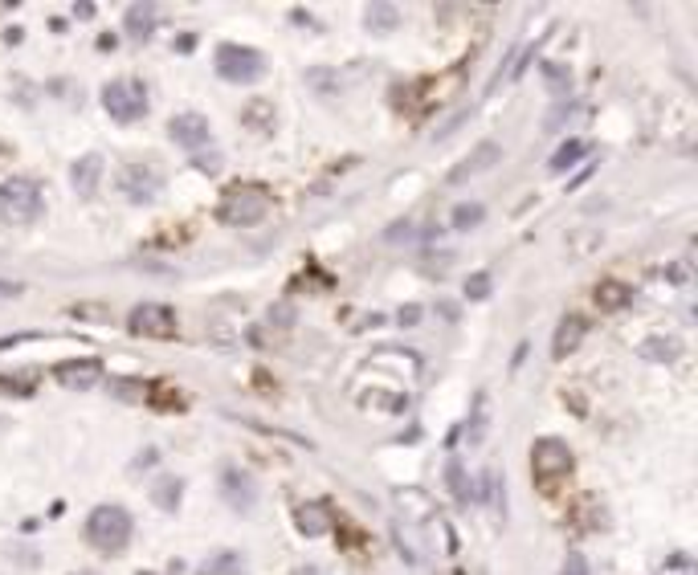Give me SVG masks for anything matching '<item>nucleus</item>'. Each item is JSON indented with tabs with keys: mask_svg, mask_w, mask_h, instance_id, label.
I'll list each match as a JSON object with an SVG mask.
<instances>
[{
	"mask_svg": "<svg viewBox=\"0 0 698 575\" xmlns=\"http://www.w3.org/2000/svg\"><path fill=\"white\" fill-rule=\"evenodd\" d=\"M131 530H135V522H131V514L119 507V502H102V507H94L90 518H86V538H90V547L102 555L127 551Z\"/></svg>",
	"mask_w": 698,
	"mask_h": 575,
	"instance_id": "nucleus-1",
	"label": "nucleus"
},
{
	"mask_svg": "<svg viewBox=\"0 0 698 575\" xmlns=\"http://www.w3.org/2000/svg\"><path fill=\"white\" fill-rule=\"evenodd\" d=\"M46 208V196H41V184L33 176H13L0 184V216L13 225H29L37 221V213Z\"/></svg>",
	"mask_w": 698,
	"mask_h": 575,
	"instance_id": "nucleus-2",
	"label": "nucleus"
},
{
	"mask_svg": "<svg viewBox=\"0 0 698 575\" xmlns=\"http://www.w3.org/2000/svg\"><path fill=\"white\" fill-rule=\"evenodd\" d=\"M266 213H270V192L261 188V184H238V188H229V192L221 196V204H217V216H221L225 225H241V229L258 225Z\"/></svg>",
	"mask_w": 698,
	"mask_h": 575,
	"instance_id": "nucleus-3",
	"label": "nucleus"
},
{
	"mask_svg": "<svg viewBox=\"0 0 698 575\" xmlns=\"http://www.w3.org/2000/svg\"><path fill=\"white\" fill-rule=\"evenodd\" d=\"M102 107L115 123H135L147 115V86L139 78H115L102 86Z\"/></svg>",
	"mask_w": 698,
	"mask_h": 575,
	"instance_id": "nucleus-4",
	"label": "nucleus"
},
{
	"mask_svg": "<svg viewBox=\"0 0 698 575\" xmlns=\"http://www.w3.org/2000/svg\"><path fill=\"white\" fill-rule=\"evenodd\" d=\"M572 465H576V457L560 437H539L535 445H531V469H535L544 490H552L555 482H564V477L572 474Z\"/></svg>",
	"mask_w": 698,
	"mask_h": 575,
	"instance_id": "nucleus-5",
	"label": "nucleus"
},
{
	"mask_svg": "<svg viewBox=\"0 0 698 575\" xmlns=\"http://www.w3.org/2000/svg\"><path fill=\"white\" fill-rule=\"evenodd\" d=\"M217 74L233 86H249L266 74V58L249 46H221L217 49Z\"/></svg>",
	"mask_w": 698,
	"mask_h": 575,
	"instance_id": "nucleus-6",
	"label": "nucleus"
},
{
	"mask_svg": "<svg viewBox=\"0 0 698 575\" xmlns=\"http://www.w3.org/2000/svg\"><path fill=\"white\" fill-rule=\"evenodd\" d=\"M127 327L147 339H172L176 335V310L164 307V302H139L127 315Z\"/></svg>",
	"mask_w": 698,
	"mask_h": 575,
	"instance_id": "nucleus-7",
	"label": "nucleus"
},
{
	"mask_svg": "<svg viewBox=\"0 0 698 575\" xmlns=\"http://www.w3.org/2000/svg\"><path fill=\"white\" fill-rule=\"evenodd\" d=\"M119 192H123L127 200H135V204H152L155 196H160V188H164V180H160V172L152 168V163H127L123 172H119Z\"/></svg>",
	"mask_w": 698,
	"mask_h": 575,
	"instance_id": "nucleus-8",
	"label": "nucleus"
},
{
	"mask_svg": "<svg viewBox=\"0 0 698 575\" xmlns=\"http://www.w3.org/2000/svg\"><path fill=\"white\" fill-rule=\"evenodd\" d=\"M499 155H502V147L494 143V139H486V143H478L470 155H461L458 163L449 168V176H445V184L449 188H458V184H466V180H474V176H482L486 168H494L499 163Z\"/></svg>",
	"mask_w": 698,
	"mask_h": 575,
	"instance_id": "nucleus-9",
	"label": "nucleus"
},
{
	"mask_svg": "<svg viewBox=\"0 0 698 575\" xmlns=\"http://www.w3.org/2000/svg\"><path fill=\"white\" fill-rule=\"evenodd\" d=\"M221 494L233 510H254V502H258L254 474H246V469H238V465H225L221 469Z\"/></svg>",
	"mask_w": 698,
	"mask_h": 575,
	"instance_id": "nucleus-10",
	"label": "nucleus"
},
{
	"mask_svg": "<svg viewBox=\"0 0 698 575\" xmlns=\"http://www.w3.org/2000/svg\"><path fill=\"white\" fill-rule=\"evenodd\" d=\"M172 139H176L180 147H188V152H196V147H205L208 143V119L205 115H196V110H185V115H176L172 119Z\"/></svg>",
	"mask_w": 698,
	"mask_h": 575,
	"instance_id": "nucleus-11",
	"label": "nucleus"
},
{
	"mask_svg": "<svg viewBox=\"0 0 698 575\" xmlns=\"http://www.w3.org/2000/svg\"><path fill=\"white\" fill-rule=\"evenodd\" d=\"M54 376L58 383H66V388H90V383H99L102 376V363L99 360H66V363H58L54 368Z\"/></svg>",
	"mask_w": 698,
	"mask_h": 575,
	"instance_id": "nucleus-12",
	"label": "nucleus"
},
{
	"mask_svg": "<svg viewBox=\"0 0 698 575\" xmlns=\"http://www.w3.org/2000/svg\"><path fill=\"white\" fill-rule=\"evenodd\" d=\"M102 180V155H82V160L69 168V184H74L78 196H94Z\"/></svg>",
	"mask_w": 698,
	"mask_h": 575,
	"instance_id": "nucleus-13",
	"label": "nucleus"
},
{
	"mask_svg": "<svg viewBox=\"0 0 698 575\" xmlns=\"http://www.w3.org/2000/svg\"><path fill=\"white\" fill-rule=\"evenodd\" d=\"M155 25H160V16H155V8H152V5H131V8H127V16H123L127 37H131V41H139V46H143V41L155 33Z\"/></svg>",
	"mask_w": 698,
	"mask_h": 575,
	"instance_id": "nucleus-14",
	"label": "nucleus"
},
{
	"mask_svg": "<svg viewBox=\"0 0 698 575\" xmlns=\"http://www.w3.org/2000/svg\"><path fill=\"white\" fill-rule=\"evenodd\" d=\"M294 522H299V530L307 538H319L331 530V510L323 507V502H302V507L294 510Z\"/></svg>",
	"mask_w": 698,
	"mask_h": 575,
	"instance_id": "nucleus-15",
	"label": "nucleus"
},
{
	"mask_svg": "<svg viewBox=\"0 0 698 575\" xmlns=\"http://www.w3.org/2000/svg\"><path fill=\"white\" fill-rule=\"evenodd\" d=\"M531 41H523V46H514L511 54H507V62H502L499 69H494V82H491V90H499V86H511L514 78L523 74V66H527V58H531Z\"/></svg>",
	"mask_w": 698,
	"mask_h": 575,
	"instance_id": "nucleus-16",
	"label": "nucleus"
},
{
	"mask_svg": "<svg viewBox=\"0 0 698 575\" xmlns=\"http://www.w3.org/2000/svg\"><path fill=\"white\" fill-rule=\"evenodd\" d=\"M584 330H588V322H584L580 315L560 319V327H555V347H552V351H555V355L576 351V347H580V339H584Z\"/></svg>",
	"mask_w": 698,
	"mask_h": 575,
	"instance_id": "nucleus-17",
	"label": "nucleus"
},
{
	"mask_svg": "<svg viewBox=\"0 0 698 575\" xmlns=\"http://www.w3.org/2000/svg\"><path fill=\"white\" fill-rule=\"evenodd\" d=\"M633 302V290L625 282H617V277H605V282L597 286V307L600 310H625Z\"/></svg>",
	"mask_w": 698,
	"mask_h": 575,
	"instance_id": "nucleus-18",
	"label": "nucleus"
},
{
	"mask_svg": "<svg viewBox=\"0 0 698 575\" xmlns=\"http://www.w3.org/2000/svg\"><path fill=\"white\" fill-rule=\"evenodd\" d=\"M246 571V555L241 551H213L200 563V575H241Z\"/></svg>",
	"mask_w": 698,
	"mask_h": 575,
	"instance_id": "nucleus-19",
	"label": "nucleus"
},
{
	"mask_svg": "<svg viewBox=\"0 0 698 575\" xmlns=\"http://www.w3.org/2000/svg\"><path fill=\"white\" fill-rule=\"evenodd\" d=\"M641 355L645 360H658V363H674L682 355V347H678V339H645Z\"/></svg>",
	"mask_w": 698,
	"mask_h": 575,
	"instance_id": "nucleus-20",
	"label": "nucleus"
},
{
	"mask_svg": "<svg viewBox=\"0 0 698 575\" xmlns=\"http://www.w3.org/2000/svg\"><path fill=\"white\" fill-rule=\"evenodd\" d=\"M653 575H698V563H694V555L674 551V555H666V559L658 563V571Z\"/></svg>",
	"mask_w": 698,
	"mask_h": 575,
	"instance_id": "nucleus-21",
	"label": "nucleus"
},
{
	"mask_svg": "<svg viewBox=\"0 0 698 575\" xmlns=\"http://www.w3.org/2000/svg\"><path fill=\"white\" fill-rule=\"evenodd\" d=\"M397 16H400L397 5H372L368 8V29H376V33L397 29Z\"/></svg>",
	"mask_w": 698,
	"mask_h": 575,
	"instance_id": "nucleus-22",
	"label": "nucleus"
},
{
	"mask_svg": "<svg viewBox=\"0 0 698 575\" xmlns=\"http://www.w3.org/2000/svg\"><path fill=\"white\" fill-rule=\"evenodd\" d=\"M584 155H588V143L572 139V143H564V152H555V155H552V172H564V168H568V163L584 160Z\"/></svg>",
	"mask_w": 698,
	"mask_h": 575,
	"instance_id": "nucleus-23",
	"label": "nucleus"
},
{
	"mask_svg": "<svg viewBox=\"0 0 698 575\" xmlns=\"http://www.w3.org/2000/svg\"><path fill=\"white\" fill-rule=\"evenodd\" d=\"M176 502H180V482L176 477H160V486H155V507L176 510Z\"/></svg>",
	"mask_w": 698,
	"mask_h": 575,
	"instance_id": "nucleus-24",
	"label": "nucleus"
},
{
	"mask_svg": "<svg viewBox=\"0 0 698 575\" xmlns=\"http://www.w3.org/2000/svg\"><path fill=\"white\" fill-rule=\"evenodd\" d=\"M486 208L482 204H458L453 208V229H474V225H482Z\"/></svg>",
	"mask_w": 698,
	"mask_h": 575,
	"instance_id": "nucleus-25",
	"label": "nucleus"
},
{
	"mask_svg": "<svg viewBox=\"0 0 698 575\" xmlns=\"http://www.w3.org/2000/svg\"><path fill=\"white\" fill-rule=\"evenodd\" d=\"M544 78H547V90H552V94H568L572 74H568V69H564V66L547 62V66H544Z\"/></svg>",
	"mask_w": 698,
	"mask_h": 575,
	"instance_id": "nucleus-26",
	"label": "nucleus"
},
{
	"mask_svg": "<svg viewBox=\"0 0 698 575\" xmlns=\"http://www.w3.org/2000/svg\"><path fill=\"white\" fill-rule=\"evenodd\" d=\"M445 482H449V490H453V498L458 502H470V486H466V469L453 461L449 469H445Z\"/></svg>",
	"mask_w": 698,
	"mask_h": 575,
	"instance_id": "nucleus-27",
	"label": "nucleus"
},
{
	"mask_svg": "<svg viewBox=\"0 0 698 575\" xmlns=\"http://www.w3.org/2000/svg\"><path fill=\"white\" fill-rule=\"evenodd\" d=\"M486 416H491V408H486V396H478V400H474V424H470V445H482Z\"/></svg>",
	"mask_w": 698,
	"mask_h": 575,
	"instance_id": "nucleus-28",
	"label": "nucleus"
},
{
	"mask_svg": "<svg viewBox=\"0 0 698 575\" xmlns=\"http://www.w3.org/2000/svg\"><path fill=\"white\" fill-rule=\"evenodd\" d=\"M486 294H491V274H474V277H470V282H466V298H486Z\"/></svg>",
	"mask_w": 698,
	"mask_h": 575,
	"instance_id": "nucleus-29",
	"label": "nucleus"
},
{
	"mask_svg": "<svg viewBox=\"0 0 698 575\" xmlns=\"http://www.w3.org/2000/svg\"><path fill=\"white\" fill-rule=\"evenodd\" d=\"M384 241H417V225L413 221H397L388 233H384Z\"/></svg>",
	"mask_w": 698,
	"mask_h": 575,
	"instance_id": "nucleus-30",
	"label": "nucleus"
},
{
	"mask_svg": "<svg viewBox=\"0 0 698 575\" xmlns=\"http://www.w3.org/2000/svg\"><path fill=\"white\" fill-rule=\"evenodd\" d=\"M560 575H588V559H584V555H576V551H568V555H564V563H560Z\"/></svg>",
	"mask_w": 698,
	"mask_h": 575,
	"instance_id": "nucleus-31",
	"label": "nucleus"
}]
</instances>
